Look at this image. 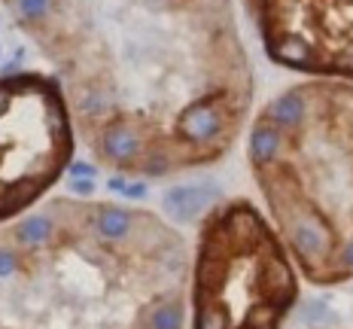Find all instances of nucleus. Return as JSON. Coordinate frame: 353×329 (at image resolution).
Returning <instances> with one entry per match:
<instances>
[{"instance_id":"nucleus-1","label":"nucleus","mask_w":353,"mask_h":329,"mask_svg":"<svg viewBox=\"0 0 353 329\" xmlns=\"http://www.w3.org/2000/svg\"><path fill=\"white\" fill-rule=\"evenodd\" d=\"M292 296L290 266L247 204L213 219L198 256L195 329H277Z\"/></svg>"},{"instance_id":"nucleus-2","label":"nucleus","mask_w":353,"mask_h":329,"mask_svg":"<svg viewBox=\"0 0 353 329\" xmlns=\"http://www.w3.org/2000/svg\"><path fill=\"white\" fill-rule=\"evenodd\" d=\"M219 199V186L216 183H183L165 192V214L174 223H192Z\"/></svg>"},{"instance_id":"nucleus-3","label":"nucleus","mask_w":353,"mask_h":329,"mask_svg":"<svg viewBox=\"0 0 353 329\" xmlns=\"http://www.w3.org/2000/svg\"><path fill=\"white\" fill-rule=\"evenodd\" d=\"M176 126L189 143H210L223 134V113L213 104H192L183 110Z\"/></svg>"},{"instance_id":"nucleus-4","label":"nucleus","mask_w":353,"mask_h":329,"mask_svg":"<svg viewBox=\"0 0 353 329\" xmlns=\"http://www.w3.org/2000/svg\"><path fill=\"white\" fill-rule=\"evenodd\" d=\"M101 150L113 162H122V165L134 162L143 152V137H141V131L131 126H110L104 131V137H101Z\"/></svg>"},{"instance_id":"nucleus-5","label":"nucleus","mask_w":353,"mask_h":329,"mask_svg":"<svg viewBox=\"0 0 353 329\" xmlns=\"http://www.w3.org/2000/svg\"><path fill=\"white\" fill-rule=\"evenodd\" d=\"M307 116V104L299 92H290V94H281L277 101H271L268 113H265V122H271L274 128L281 131H290V128H299Z\"/></svg>"},{"instance_id":"nucleus-6","label":"nucleus","mask_w":353,"mask_h":329,"mask_svg":"<svg viewBox=\"0 0 353 329\" xmlns=\"http://www.w3.org/2000/svg\"><path fill=\"white\" fill-rule=\"evenodd\" d=\"M94 232L104 241H125L134 232V214L125 208H113V204L98 208V214H94Z\"/></svg>"},{"instance_id":"nucleus-7","label":"nucleus","mask_w":353,"mask_h":329,"mask_svg":"<svg viewBox=\"0 0 353 329\" xmlns=\"http://www.w3.org/2000/svg\"><path fill=\"white\" fill-rule=\"evenodd\" d=\"M283 150V131L262 122L259 128H253V137H250V159H253L256 168H265L271 162H277Z\"/></svg>"},{"instance_id":"nucleus-8","label":"nucleus","mask_w":353,"mask_h":329,"mask_svg":"<svg viewBox=\"0 0 353 329\" xmlns=\"http://www.w3.org/2000/svg\"><path fill=\"white\" fill-rule=\"evenodd\" d=\"M52 219L49 217H43V214H37V217H28L25 223L16 229V238L21 241L25 247H40V244H46L49 238H52Z\"/></svg>"},{"instance_id":"nucleus-9","label":"nucleus","mask_w":353,"mask_h":329,"mask_svg":"<svg viewBox=\"0 0 353 329\" xmlns=\"http://www.w3.org/2000/svg\"><path fill=\"white\" fill-rule=\"evenodd\" d=\"M274 55L281 58V61H286V64H311V49H307V43L301 40V37H286V40H281L274 46Z\"/></svg>"},{"instance_id":"nucleus-10","label":"nucleus","mask_w":353,"mask_h":329,"mask_svg":"<svg viewBox=\"0 0 353 329\" xmlns=\"http://www.w3.org/2000/svg\"><path fill=\"white\" fill-rule=\"evenodd\" d=\"M52 0H19V12L25 21H40L49 12Z\"/></svg>"},{"instance_id":"nucleus-11","label":"nucleus","mask_w":353,"mask_h":329,"mask_svg":"<svg viewBox=\"0 0 353 329\" xmlns=\"http://www.w3.org/2000/svg\"><path fill=\"white\" fill-rule=\"evenodd\" d=\"M16 268H19V256H16V250H6V247H0V277L16 275Z\"/></svg>"},{"instance_id":"nucleus-12","label":"nucleus","mask_w":353,"mask_h":329,"mask_svg":"<svg viewBox=\"0 0 353 329\" xmlns=\"http://www.w3.org/2000/svg\"><path fill=\"white\" fill-rule=\"evenodd\" d=\"M70 174H73V177H83V180H92L94 168H92V165H85V162H73V165H70Z\"/></svg>"},{"instance_id":"nucleus-13","label":"nucleus","mask_w":353,"mask_h":329,"mask_svg":"<svg viewBox=\"0 0 353 329\" xmlns=\"http://www.w3.org/2000/svg\"><path fill=\"white\" fill-rule=\"evenodd\" d=\"M70 186H73V192H79V195H88V192H92V189H94V183H92V180H73Z\"/></svg>"}]
</instances>
